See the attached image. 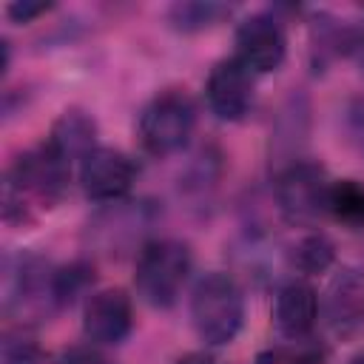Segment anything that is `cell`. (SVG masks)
Instances as JSON below:
<instances>
[{
    "label": "cell",
    "mask_w": 364,
    "mask_h": 364,
    "mask_svg": "<svg viewBox=\"0 0 364 364\" xmlns=\"http://www.w3.org/2000/svg\"><path fill=\"white\" fill-rule=\"evenodd\" d=\"M68 188V165L51 154L46 145L23 154L9 171L3 182V219L6 222H28L34 210L54 208Z\"/></svg>",
    "instance_id": "obj_1"
},
{
    "label": "cell",
    "mask_w": 364,
    "mask_h": 364,
    "mask_svg": "<svg viewBox=\"0 0 364 364\" xmlns=\"http://www.w3.org/2000/svg\"><path fill=\"white\" fill-rule=\"evenodd\" d=\"M191 318L196 327V336L210 344L222 347L236 338L245 321V299L239 284L228 273H205L193 284L191 296Z\"/></svg>",
    "instance_id": "obj_2"
},
{
    "label": "cell",
    "mask_w": 364,
    "mask_h": 364,
    "mask_svg": "<svg viewBox=\"0 0 364 364\" xmlns=\"http://www.w3.org/2000/svg\"><path fill=\"white\" fill-rule=\"evenodd\" d=\"M191 267H193V256L185 242L179 239L145 242L136 256V273H134L136 293L142 296L145 304L165 310L179 299Z\"/></svg>",
    "instance_id": "obj_3"
},
{
    "label": "cell",
    "mask_w": 364,
    "mask_h": 364,
    "mask_svg": "<svg viewBox=\"0 0 364 364\" xmlns=\"http://www.w3.org/2000/svg\"><path fill=\"white\" fill-rule=\"evenodd\" d=\"M3 307L20 324L48 316V310L57 307L54 270L48 267V262L31 253L9 256L3 273Z\"/></svg>",
    "instance_id": "obj_4"
},
{
    "label": "cell",
    "mask_w": 364,
    "mask_h": 364,
    "mask_svg": "<svg viewBox=\"0 0 364 364\" xmlns=\"http://www.w3.org/2000/svg\"><path fill=\"white\" fill-rule=\"evenodd\" d=\"M196 125V108L182 91L156 94L139 114V142L151 156H168L188 145Z\"/></svg>",
    "instance_id": "obj_5"
},
{
    "label": "cell",
    "mask_w": 364,
    "mask_h": 364,
    "mask_svg": "<svg viewBox=\"0 0 364 364\" xmlns=\"http://www.w3.org/2000/svg\"><path fill=\"white\" fill-rule=\"evenodd\" d=\"M330 176L316 162H293L276 179V202L290 225H316L330 205Z\"/></svg>",
    "instance_id": "obj_6"
},
{
    "label": "cell",
    "mask_w": 364,
    "mask_h": 364,
    "mask_svg": "<svg viewBox=\"0 0 364 364\" xmlns=\"http://www.w3.org/2000/svg\"><path fill=\"white\" fill-rule=\"evenodd\" d=\"M287 54V37L282 23L267 14H250L239 23L236 28V57L253 71V74H267L276 71L284 63Z\"/></svg>",
    "instance_id": "obj_7"
},
{
    "label": "cell",
    "mask_w": 364,
    "mask_h": 364,
    "mask_svg": "<svg viewBox=\"0 0 364 364\" xmlns=\"http://www.w3.org/2000/svg\"><path fill=\"white\" fill-rule=\"evenodd\" d=\"M136 165L117 148H94L80 162V185L94 202H119L131 191Z\"/></svg>",
    "instance_id": "obj_8"
},
{
    "label": "cell",
    "mask_w": 364,
    "mask_h": 364,
    "mask_svg": "<svg viewBox=\"0 0 364 364\" xmlns=\"http://www.w3.org/2000/svg\"><path fill=\"white\" fill-rule=\"evenodd\" d=\"M205 97L219 119H242L253 105V71L239 57L219 60L208 74Z\"/></svg>",
    "instance_id": "obj_9"
},
{
    "label": "cell",
    "mask_w": 364,
    "mask_h": 364,
    "mask_svg": "<svg viewBox=\"0 0 364 364\" xmlns=\"http://www.w3.org/2000/svg\"><path fill=\"white\" fill-rule=\"evenodd\" d=\"M131 324H134V307H131V296L122 287H105L88 299L82 316V330L88 341L119 344L131 333Z\"/></svg>",
    "instance_id": "obj_10"
},
{
    "label": "cell",
    "mask_w": 364,
    "mask_h": 364,
    "mask_svg": "<svg viewBox=\"0 0 364 364\" xmlns=\"http://www.w3.org/2000/svg\"><path fill=\"white\" fill-rule=\"evenodd\" d=\"M318 318V293L304 279H290L279 287L273 304L276 330L287 338H304Z\"/></svg>",
    "instance_id": "obj_11"
},
{
    "label": "cell",
    "mask_w": 364,
    "mask_h": 364,
    "mask_svg": "<svg viewBox=\"0 0 364 364\" xmlns=\"http://www.w3.org/2000/svg\"><path fill=\"white\" fill-rule=\"evenodd\" d=\"M97 122L80 111V108H68L60 114V119L51 125V134L46 139V148L51 154H57L65 165H71V159H85L97 145Z\"/></svg>",
    "instance_id": "obj_12"
},
{
    "label": "cell",
    "mask_w": 364,
    "mask_h": 364,
    "mask_svg": "<svg viewBox=\"0 0 364 364\" xmlns=\"http://www.w3.org/2000/svg\"><path fill=\"white\" fill-rule=\"evenodd\" d=\"M330 216L347 228H364V185L355 179H338L330 185Z\"/></svg>",
    "instance_id": "obj_13"
},
{
    "label": "cell",
    "mask_w": 364,
    "mask_h": 364,
    "mask_svg": "<svg viewBox=\"0 0 364 364\" xmlns=\"http://www.w3.org/2000/svg\"><path fill=\"white\" fill-rule=\"evenodd\" d=\"M230 14V6H222V3H202V0H193V3H176L171 9V23L179 28V31H202V28H210L216 26L222 17Z\"/></svg>",
    "instance_id": "obj_14"
},
{
    "label": "cell",
    "mask_w": 364,
    "mask_h": 364,
    "mask_svg": "<svg viewBox=\"0 0 364 364\" xmlns=\"http://www.w3.org/2000/svg\"><path fill=\"white\" fill-rule=\"evenodd\" d=\"M336 259V247L324 233H310L293 247V264L301 273H324Z\"/></svg>",
    "instance_id": "obj_15"
},
{
    "label": "cell",
    "mask_w": 364,
    "mask_h": 364,
    "mask_svg": "<svg viewBox=\"0 0 364 364\" xmlns=\"http://www.w3.org/2000/svg\"><path fill=\"white\" fill-rule=\"evenodd\" d=\"M88 284H91V267L82 264V262H74L68 267L54 270V299H57V307L71 304Z\"/></svg>",
    "instance_id": "obj_16"
},
{
    "label": "cell",
    "mask_w": 364,
    "mask_h": 364,
    "mask_svg": "<svg viewBox=\"0 0 364 364\" xmlns=\"http://www.w3.org/2000/svg\"><path fill=\"white\" fill-rule=\"evenodd\" d=\"M253 364H321V353L307 344L296 347H270L256 355Z\"/></svg>",
    "instance_id": "obj_17"
},
{
    "label": "cell",
    "mask_w": 364,
    "mask_h": 364,
    "mask_svg": "<svg viewBox=\"0 0 364 364\" xmlns=\"http://www.w3.org/2000/svg\"><path fill=\"white\" fill-rule=\"evenodd\" d=\"M3 361L6 364H51L48 355L31 338H23V336H9L3 341Z\"/></svg>",
    "instance_id": "obj_18"
},
{
    "label": "cell",
    "mask_w": 364,
    "mask_h": 364,
    "mask_svg": "<svg viewBox=\"0 0 364 364\" xmlns=\"http://www.w3.org/2000/svg\"><path fill=\"white\" fill-rule=\"evenodd\" d=\"M60 364H114V361L91 344H77V347H68L60 355Z\"/></svg>",
    "instance_id": "obj_19"
},
{
    "label": "cell",
    "mask_w": 364,
    "mask_h": 364,
    "mask_svg": "<svg viewBox=\"0 0 364 364\" xmlns=\"http://www.w3.org/2000/svg\"><path fill=\"white\" fill-rule=\"evenodd\" d=\"M48 9H51V3H11V6L6 9V14H9L11 20H17V23H28V20L46 14Z\"/></svg>",
    "instance_id": "obj_20"
},
{
    "label": "cell",
    "mask_w": 364,
    "mask_h": 364,
    "mask_svg": "<svg viewBox=\"0 0 364 364\" xmlns=\"http://www.w3.org/2000/svg\"><path fill=\"white\" fill-rule=\"evenodd\" d=\"M350 51L355 57V63L364 68V20L355 26V31L350 34Z\"/></svg>",
    "instance_id": "obj_21"
},
{
    "label": "cell",
    "mask_w": 364,
    "mask_h": 364,
    "mask_svg": "<svg viewBox=\"0 0 364 364\" xmlns=\"http://www.w3.org/2000/svg\"><path fill=\"white\" fill-rule=\"evenodd\" d=\"M176 364H216V361H213L208 353H199V350H196V353H185Z\"/></svg>",
    "instance_id": "obj_22"
},
{
    "label": "cell",
    "mask_w": 364,
    "mask_h": 364,
    "mask_svg": "<svg viewBox=\"0 0 364 364\" xmlns=\"http://www.w3.org/2000/svg\"><path fill=\"white\" fill-rule=\"evenodd\" d=\"M347 364H364V350H361V353H355V355H353Z\"/></svg>",
    "instance_id": "obj_23"
}]
</instances>
